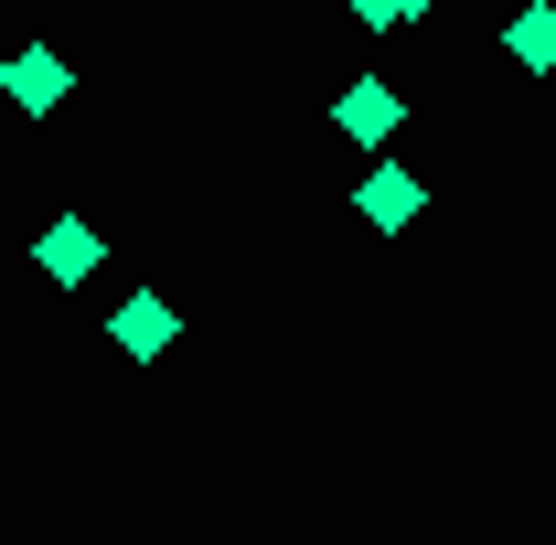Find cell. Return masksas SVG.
Listing matches in <instances>:
<instances>
[{
  "mask_svg": "<svg viewBox=\"0 0 556 545\" xmlns=\"http://www.w3.org/2000/svg\"><path fill=\"white\" fill-rule=\"evenodd\" d=\"M0 97L22 107V118H54L75 97V65L54 54V43H22V54H0Z\"/></svg>",
  "mask_w": 556,
  "mask_h": 545,
  "instance_id": "1",
  "label": "cell"
},
{
  "mask_svg": "<svg viewBox=\"0 0 556 545\" xmlns=\"http://www.w3.org/2000/svg\"><path fill=\"white\" fill-rule=\"evenodd\" d=\"M353 214H364L375 236H407L417 214H428V172H407V161H375V172L353 182Z\"/></svg>",
  "mask_w": 556,
  "mask_h": 545,
  "instance_id": "2",
  "label": "cell"
},
{
  "mask_svg": "<svg viewBox=\"0 0 556 545\" xmlns=\"http://www.w3.org/2000/svg\"><path fill=\"white\" fill-rule=\"evenodd\" d=\"M332 129H343L353 150H386V139L407 129V97H396L386 75H353L343 97H332Z\"/></svg>",
  "mask_w": 556,
  "mask_h": 545,
  "instance_id": "3",
  "label": "cell"
},
{
  "mask_svg": "<svg viewBox=\"0 0 556 545\" xmlns=\"http://www.w3.org/2000/svg\"><path fill=\"white\" fill-rule=\"evenodd\" d=\"M33 268L54 278V289H86V278L108 268V236H97V225H86V214H54V225H43V236H33Z\"/></svg>",
  "mask_w": 556,
  "mask_h": 545,
  "instance_id": "4",
  "label": "cell"
},
{
  "mask_svg": "<svg viewBox=\"0 0 556 545\" xmlns=\"http://www.w3.org/2000/svg\"><path fill=\"white\" fill-rule=\"evenodd\" d=\"M108 342H118L129 364H161V353L182 342V321H172V300H161V289H129V300L108 310Z\"/></svg>",
  "mask_w": 556,
  "mask_h": 545,
  "instance_id": "5",
  "label": "cell"
},
{
  "mask_svg": "<svg viewBox=\"0 0 556 545\" xmlns=\"http://www.w3.org/2000/svg\"><path fill=\"white\" fill-rule=\"evenodd\" d=\"M503 54L535 65V75H556V11H514V22H503Z\"/></svg>",
  "mask_w": 556,
  "mask_h": 545,
  "instance_id": "6",
  "label": "cell"
},
{
  "mask_svg": "<svg viewBox=\"0 0 556 545\" xmlns=\"http://www.w3.org/2000/svg\"><path fill=\"white\" fill-rule=\"evenodd\" d=\"M353 22H364V33H407L417 11H439V0H343Z\"/></svg>",
  "mask_w": 556,
  "mask_h": 545,
  "instance_id": "7",
  "label": "cell"
}]
</instances>
